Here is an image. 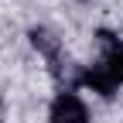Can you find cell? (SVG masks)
Here are the masks:
<instances>
[{
	"label": "cell",
	"mask_w": 123,
	"mask_h": 123,
	"mask_svg": "<svg viewBox=\"0 0 123 123\" xmlns=\"http://www.w3.org/2000/svg\"><path fill=\"white\" fill-rule=\"evenodd\" d=\"M79 82L89 86L92 92H99V96H113L116 86H120V82H116V75L106 68V65H92V68H86V72L79 75Z\"/></svg>",
	"instance_id": "2"
},
{
	"label": "cell",
	"mask_w": 123,
	"mask_h": 123,
	"mask_svg": "<svg viewBox=\"0 0 123 123\" xmlns=\"http://www.w3.org/2000/svg\"><path fill=\"white\" fill-rule=\"evenodd\" d=\"M89 110L75 92H58L51 103V123H86Z\"/></svg>",
	"instance_id": "1"
},
{
	"label": "cell",
	"mask_w": 123,
	"mask_h": 123,
	"mask_svg": "<svg viewBox=\"0 0 123 123\" xmlns=\"http://www.w3.org/2000/svg\"><path fill=\"white\" fill-rule=\"evenodd\" d=\"M99 41H103V65L116 75V82H123V44H120V38H113L110 31H99Z\"/></svg>",
	"instance_id": "3"
},
{
	"label": "cell",
	"mask_w": 123,
	"mask_h": 123,
	"mask_svg": "<svg viewBox=\"0 0 123 123\" xmlns=\"http://www.w3.org/2000/svg\"><path fill=\"white\" fill-rule=\"evenodd\" d=\"M31 44H34V48H41L48 58L58 55V41H55L51 31H44V27H34V31H31Z\"/></svg>",
	"instance_id": "4"
}]
</instances>
